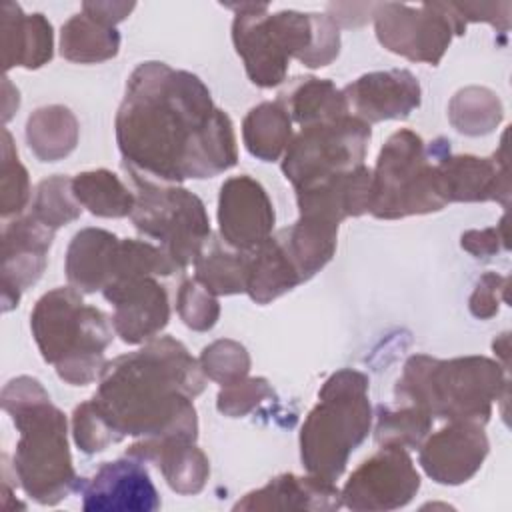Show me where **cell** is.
Masks as SVG:
<instances>
[{"instance_id": "cell-3", "label": "cell", "mask_w": 512, "mask_h": 512, "mask_svg": "<svg viewBox=\"0 0 512 512\" xmlns=\"http://www.w3.org/2000/svg\"><path fill=\"white\" fill-rule=\"evenodd\" d=\"M2 408L20 432L14 452L18 484L34 502L56 506L80 484L70 456L64 412L30 376L12 378L4 386Z\"/></svg>"}, {"instance_id": "cell-26", "label": "cell", "mask_w": 512, "mask_h": 512, "mask_svg": "<svg viewBox=\"0 0 512 512\" xmlns=\"http://www.w3.org/2000/svg\"><path fill=\"white\" fill-rule=\"evenodd\" d=\"M278 102L302 128L348 114L342 90L330 80L314 76L294 78L290 86L278 94Z\"/></svg>"}, {"instance_id": "cell-32", "label": "cell", "mask_w": 512, "mask_h": 512, "mask_svg": "<svg viewBox=\"0 0 512 512\" xmlns=\"http://www.w3.org/2000/svg\"><path fill=\"white\" fill-rule=\"evenodd\" d=\"M448 114L458 132L480 136L498 126L502 120V104L492 90L470 86L452 98Z\"/></svg>"}, {"instance_id": "cell-10", "label": "cell", "mask_w": 512, "mask_h": 512, "mask_svg": "<svg viewBox=\"0 0 512 512\" xmlns=\"http://www.w3.org/2000/svg\"><path fill=\"white\" fill-rule=\"evenodd\" d=\"M370 138V124L352 114L304 126L282 156V172L294 190L348 172L364 164Z\"/></svg>"}, {"instance_id": "cell-34", "label": "cell", "mask_w": 512, "mask_h": 512, "mask_svg": "<svg viewBox=\"0 0 512 512\" xmlns=\"http://www.w3.org/2000/svg\"><path fill=\"white\" fill-rule=\"evenodd\" d=\"M82 208L72 194V178L56 174L36 188L30 214L54 232L80 216Z\"/></svg>"}, {"instance_id": "cell-20", "label": "cell", "mask_w": 512, "mask_h": 512, "mask_svg": "<svg viewBox=\"0 0 512 512\" xmlns=\"http://www.w3.org/2000/svg\"><path fill=\"white\" fill-rule=\"evenodd\" d=\"M342 506V492L334 482L318 476L280 474L262 488L244 494L234 510H310L332 512Z\"/></svg>"}, {"instance_id": "cell-28", "label": "cell", "mask_w": 512, "mask_h": 512, "mask_svg": "<svg viewBox=\"0 0 512 512\" xmlns=\"http://www.w3.org/2000/svg\"><path fill=\"white\" fill-rule=\"evenodd\" d=\"M242 140L246 150L264 162L284 156L292 140V118L286 108L276 102L254 106L242 122Z\"/></svg>"}, {"instance_id": "cell-12", "label": "cell", "mask_w": 512, "mask_h": 512, "mask_svg": "<svg viewBox=\"0 0 512 512\" xmlns=\"http://www.w3.org/2000/svg\"><path fill=\"white\" fill-rule=\"evenodd\" d=\"M420 490V474L406 448L380 444L346 480L342 506L354 512H380L406 506Z\"/></svg>"}, {"instance_id": "cell-13", "label": "cell", "mask_w": 512, "mask_h": 512, "mask_svg": "<svg viewBox=\"0 0 512 512\" xmlns=\"http://www.w3.org/2000/svg\"><path fill=\"white\" fill-rule=\"evenodd\" d=\"M504 144L506 138H502V146L490 158H478L472 154H450V142L444 138L430 142L436 156L438 188L444 202L496 200L502 206H508L510 182Z\"/></svg>"}, {"instance_id": "cell-22", "label": "cell", "mask_w": 512, "mask_h": 512, "mask_svg": "<svg viewBox=\"0 0 512 512\" xmlns=\"http://www.w3.org/2000/svg\"><path fill=\"white\" fill-rule=\"evenodd\" d=\"M120 238L102 228H82L66 250V278L84 294L104 290L114 278V256Z\"/></svg>"}, {"instance_id": "cell-31", "label": "cell", "mask_w": 512, "mask_h": 512, "mask_svg": "<svg viewBox=\"0 0 512 512\" xmlns=\"http://www.w3.org/2000/svg\"><path fill=\"white\" fill-rule=\"evenodd\" d=\"M120 34L114 26H106L86 12L72 16L60 32V54L70 62L94 64L110 60L118 54Z\"/></svg>"}, {"instance_id": "cell-40", "label": "cell", "mask_w": 512, "mask_h": 512, "mask_svg": "<svg viewBox=\"0 0 512 512\" xmlns=\"http://www.w3.org/2000/svg\"><path fill=\"white\" fill-rule=\"evenodd\" d=\"M266 398H274V390L270 388L268 380L246 376L238 382L222 386L216 406L224 416L238 418L252 412Z\"/></svg>"}, {"instance_id": "cell-42", "label": "cell", "mask_w": 512, "mask_h": 512, "mask_svg": "<svg viewBox=\"0 0 512 512\" xmlns=\"http://www.w3.org/2000/svg\"><path fill=\"white\" fill-rule=\"evenodd\" d=\"M460 246L470 252L474 258H490L500 250H508L506 236V216H502L498 226L484 230H466L460 236Z\"/></svg>"}, {"instance_id": "cell-24", "label": "cell", "mask_w": 512, "mask_h": 512, "mask_svg": "<svg viewBox=\"0 0 512 512\" xmlns=\"http://www.w3.org/2000/svg\"><path fill=\"white\" fill-rule=\"evenodd\" d=\"M274 238L286 252L300 280L306 282L332 260L336 252L338 224L298 216L292 226L278 230Z\"/></svg>"}, {"instance_id": "cell-30", "label": "cell", "mask_w": 512, "mask_h": 512, "mask_svg": "<svg viewBox=\"0 0 512 512\" xmlns=\"http://www.w3.org/2000/svg\"><path fill=\"white\" fill-rule=\"evenodd\" d=\"M72 194L82 208L102 218H124L134 210V192L110 170H86L72 178Z\"/></svg>"}, {"instance_id": "cell-1", "label": "cell", "mask_w": 512, "mask_h": 512, "mask_svg": "<svg viewBox=\"0 0 512 512\" xmlns=\"http://www.w3.org/2000/svg\"><path fill=\"white\" fill-rule=\"evenodd\" d=\"M114 128L124 170L158 182L212 178L238 162L230 116L196 74L164 62L136 66Z\"/></svg>"}, {"instance_id": "cell-35", "label": "cell", "mask_w": 512, "mask_h": 512, "mask_svg": "<svg viewBox=\"0 0 512 512\" xmlns=\"http://www.w3.org/2000/svg\"><path fill=\"white\" fill-rule=\"evenodd\" d=\"M176 270V264L160 246L146 240L126 238L120 240L116 248L112 282L138 276H170Z\"/></svg>"}, {"instance_id": "cell-5", "label": "cell", "mask_w": 512, "mask_h": 512, "mask_svg": "<svg viewBox=\"0 0 512 512\" xmlns=\"http://www.w3.org/2000/svg\"><path fill=\"white\" fill-rule=\"evenodd\" d=\"M398 404H412L432 418L486 424L492 402L508 394L506 368L486 356L438 360L410 356L394 388Z\"/></svg>"}, {"instance_id": "cell-4", "label": "cell", "mask_w": 512, "mask_h": 512, "mask_svg": "<svg viewBox=\"0 0 512 512\" xmlns=\"http://www.w3.org/2000/svg\"><path fill=\"white\" fill-rule=\"evenodd\" d=\"M236 10L232 42L252 84L274 88L286 80L288 62L308 68L328 66L340 50L338 24L324 14L282 10L266 14L268 4H226Z\"/></svg>"}, {"instance_id": "cell-41", "label": "cell", "mask_w": 512, "mask_h": 512, "mask_svg": "<svg viewBox=\"0 0 512 512\" xmlns=\"http://www.w3.org/2000/svg\"><path fill=\"white\" fill-rule=\"evenodd\" d=\"M506 286H508L506 276H500L496 272L482 274L468 300L470 312L480 320H488L496 316L500 302L506 300Z\"/></svg>"}, {"instance_id": "cell-16", "label": "cell", "mask_w": 512, "mask_h": 512, "mask_svg": "<svg viewBox=\"0 0 512 512\" xmlns=\"http://www.w3.org/2000/svg\"><path fill=\"white\" fill-rule=\"evenodd\" d=\"M102 294L114 306L112 328L126 344H146L170 320L166 288L154 276L114 280Z\"/></svg>"}, {"instance_id": "cell-6", "label": "cell", "mask_w": 512, "mask_h": 512, "mask_svg": "<svg viewBox=\"0 0 512 512\" xmlns=\"http://www.w3.org/2000/svg\"><path fill=\"white\" fill-rule=\"evenodd\" d=\"M30 328L44 362L54 364L64 382L86 386L100 376L114 338L112 320L84 304L82 292L72 286L46 292L30 314Z\"/></svg>"}, {"instance_id": "cell-9", "label": "cell", "mask_w": 512, "mask_h": 512, "mask_svg": "<svg viewBox=\"0 0 512 512\" xmlns=\"http://www.w3.org/2000/svg\"><path fill=\"white\" fill-rule=\"evenodd\" d=\"M128 172L134 188V228L158 240L178 270L194 264L210 240V218L204 202L178 184H166Z\"/></svg>"}, {"instance_id": "cell-33", "label": "cell", "mask_w": 512, "mask_h": 512, "mask_svg": "<svg viewBox=\"0 0 512 512\" xmlns=\"http://www.w3.org/2000/svg\"><path fill=\"white\" fill-rule=\"evenodd\" d=\"M432 416L412 404H400L396 410L380 406L376 414L374 440L378 444H398L406 450H416L432 428Z\"/></svg>"}, {"instance_id": "cell-8", "label": "cell", "mask_w": 512, "mask_h": 512, "mask_svg": "<svg viewBox=\"0 0 512 512\" xmlns=\"http://www.w3.org/2000/svg\"><path fill=\"white\" fill-rule=\"evenodd\" d=\"M436 156L412 130L394 132L372 170L370 214L382 220L430 214L446 206L436 176Z\"/></svg>"}, {"instance_id": "cell-11", "label": "cell", "mask_w": 512, "mask_h": 512, "mask_svg": "<svg viewBox=\"0 0 512 512\" xmlns=\"http://www.w3.org/2000/svg\"><path fill=\"white\" fill-rule=\"evenodd\" d=\"M374 14L380 44L412 62L436 66L448 50L452 36L466 32V22L454 4H378Z\"/></svg>"}, {"instance_id": "cell-18", "label": "cell", "mask_w": 512, "mask_h": 512, "mask_svg": "<svg viewBox=\"0 0 512 512\" xmlns=\"http://www.w3.org/2000/svg\"><path fill=\"white\" fill-rule=\"evenodd\" d=\"M54 230L32 214L8 222L2 230V302L4 312L18 306L26 288L42 276Z\"/></svg>"}, {"instance_id": "cell-43", "label": "cell", "mask_w": 512, "mask_h": 512, "mask_svg": "<svg viewBox=\"0 0 512 512\" xmlns=\"http://www.w3.org/2000/svg\"><path fill=\"white\" fill-rule=\"evenodd\" d=\"M132 8L134 4H116V2H84L82 4V10L90 18L106 26H116L120 20H124L130 14Z\"/></svg>"}, {"instance_id": "cell-39", "label": "cell", "mask_w": 512, "mask_h": 512, "mask_svg": "<svg viewBox=\"0 0 512 512\" xmlns=\"http://www.w3.org/2000/svg\"><path fill=\"white\" fill-rule=\"evenodd\" d=\"M72 434L76 446L86 454L106 450L110 444H118L114 432L98 414L90 400L78 404L72 414Z\"/></svg>"}, {"instance_id": "cell-25", "label": "cell", "mask_w": 512, "mask_h": 512, "mask_svg": "<svg viewBox=\"0 0 512 512\" xmlns=\"http://www.w3.org/2000/svg\"><path fill=\"white\" fill-rule=\"evenodd\" d=\"M298 284H302V280L274 234L264 244L248 252L246 294L256 304H268Z\"/></svg>"}, {"instance_id": "cell-14", "label": "cell", "mask_w": 512, "mask_h": 512, "mask_svg": "<svg viewBox=\"0 0 512 512\" xmlns=\"http://www.w3.org/2000/svg\"><path fill=\"white\" fill-rule=\"evenodd\" d=\"M276 214L264 186L248 174L224 180L218 194L220 240L234 250L250 252L274 230Z\"/></svg>"}, {"instance_id": "cell-36", "label": "cell", "mask_w": 512, "mask_h": 512, "mask_svg": "<svg viewBox=\"0 0 512 512\" xmlns=\"http://www.w3.org/2000/svg\"><path fill=\"white\" fill-rule=\"evenodd\" d=\"M30 200L28 172L18 158L12 134L2 130V168H0V214L8 218L20 214Z\"/></svg>"}, {"instance_id": "cell-17", "label": "cell", "mask_w": 512, "mask_h": 512, "mask_svg": "<svg viewBox=\"0 0 512 512\" xmlns=\"http://www.w3.org/2000/svg\"><path fill=\"white\" fill-rule=\"evenodd\" d=\"M488 450L490 444L482 424L450 422L436 434L424 438L418 462L434 482L458 486L482 468Z\"/></svg>"}, {"instance_id": "cell-38", "label": "cell", "mask_w": 512, "mask_h": 512, "mask_svg": "<svg viewBox=\"0 0 512 512\" xmlns=\"http://www.w3.org/2000/svg\"><path fill=\"white\" fill-rule=\"evenodd\" d=\"M176 308L182 322L196 332L210 330L220 316V304L216 296L194 278L180 284Z\"/></svg>"}, {"instance_id": "cell-23", "label": "cell", "mask_w": 512, "mask_h": 512, "mask_svg": "<svg viewBox=\"0 0 512 512\" xmlns=\"http://www.w3.org/2000/svg\"><path fill=\"white\" fill-rule=\"evenodd\" d=\"M52 24L44 14H24L18 4H2L4 70L14 66L40 68L52 58Z\"/></svg>"}, {"instance_id": "cell-37", "label": "cell", "mask_w": 512, "mask_h": 512, "mask_svg": "<svg viewBox=\"0 0 512 512\" xmlns=\"http://www.w3.org/2000/svg\"><path fill=\"white\" fill-rule=\"evenodd\" d=\"M206 378L228 386L248 376L250 356L246 348L236 340H216L206 346L198 358Z\"/></svg>"}, {"instance_id": "cell-29", "label": "cell", "mask_w": 512, "mask_h": 512, "mask_svg": "<svg viewBox=\"0 0 512 512\" xmlns=\"http://www.w3.org/2000/svg\"><path fill=\"white\" fill-rule=\"evenodd\" d=\"M194 280H198L214 296H230L246 292L248 252H240L210 238L194 260Z\"/></svg>"}, {"instance_id": "cell-7", "label": "cell", "mask_w": 512, "mask_h": 512, "mask_svg": "<svg viewBox=\"0 0 512 512\" xmlns=\"http://www.w3.org/2000/svg\"><path fill=\"white\" fill-rule=\"evenodd\" d=\"M368 376L342 368L320 388L318 402L300 430V460L308 474L336 482L350 454L372 428Z\"/></svg>"}, {"instance_id": "cell-2", "label": "cell", "mask_w": 512, "mask_h": 512, "mask_svg": "<svg viewBox=\"0 0 512 512\" xmlns=\"http://www.w3.org/2000/svg\"><path fill=\"white\" fill-rule=\"evenodd\" d=\"M204 386L200 362L186 346L172 336H156L144 348L106 362L90 402L118 442L126 436L196 442L198 418L192 400Z\"/></svg>"}, {"instance_id": "cell-15", "label": "cell", "mask_w": 512, "mask_h": 512, "mask_svg": "<svg viewBox=\"0 0 512 512\" xmlns=\"http://www.w3.org/2000/svg\"><path fill=\"white\" fill-rule=\"evenodd\" d=\"M78 492L86 512H154L160 508L148 470L132 456L104 462L92 478H80Z\"/></svg>"}, {"instance_id": "cell-27", "label": "cell", "mask_w": 512, "mask_h": 512, "mask_svg": "<svg viewBox=\"0 0 512 512\" xmlns=\"http://www.w3.org/2000/svg\"><path fill=\"white\" fill-rule=\"evenodd\" d=\"M26 140L38 160L56 162L76 148L78 120L66 106L38 108L28 116Z\"/></svg>"}, {"instance_id": "cell-21", "label": "cell", "mask_w": 512, "mask_h": 512, "mask_svg": "<svg viewBox=\"0 0 512 512\" xmlns=\"http://www.w3.org/2000/svg\"><path fill=\"white\" fill-rule=\"evenodd\" d=\"M126 456L140 462H154L166 484L182 496L202 492L210 476V462L194 440H136Z\"/></svg>"}, {"instance_id": "cell-19", "label": "cell", "mask_w": 512, "mask_h": 512, "mask_svg": "<svg viewBox=\"0 0 512 512\" xmlns=\"http://www.w3.org/2000/svg\"><path fill=\"white\" fill-rule=\"evenodd\" d=\"M348 114L376 124L404 120L420 106L422 88L418 78L404 68L368 72L342 88Z\"/></svg>"}]
</instances>
